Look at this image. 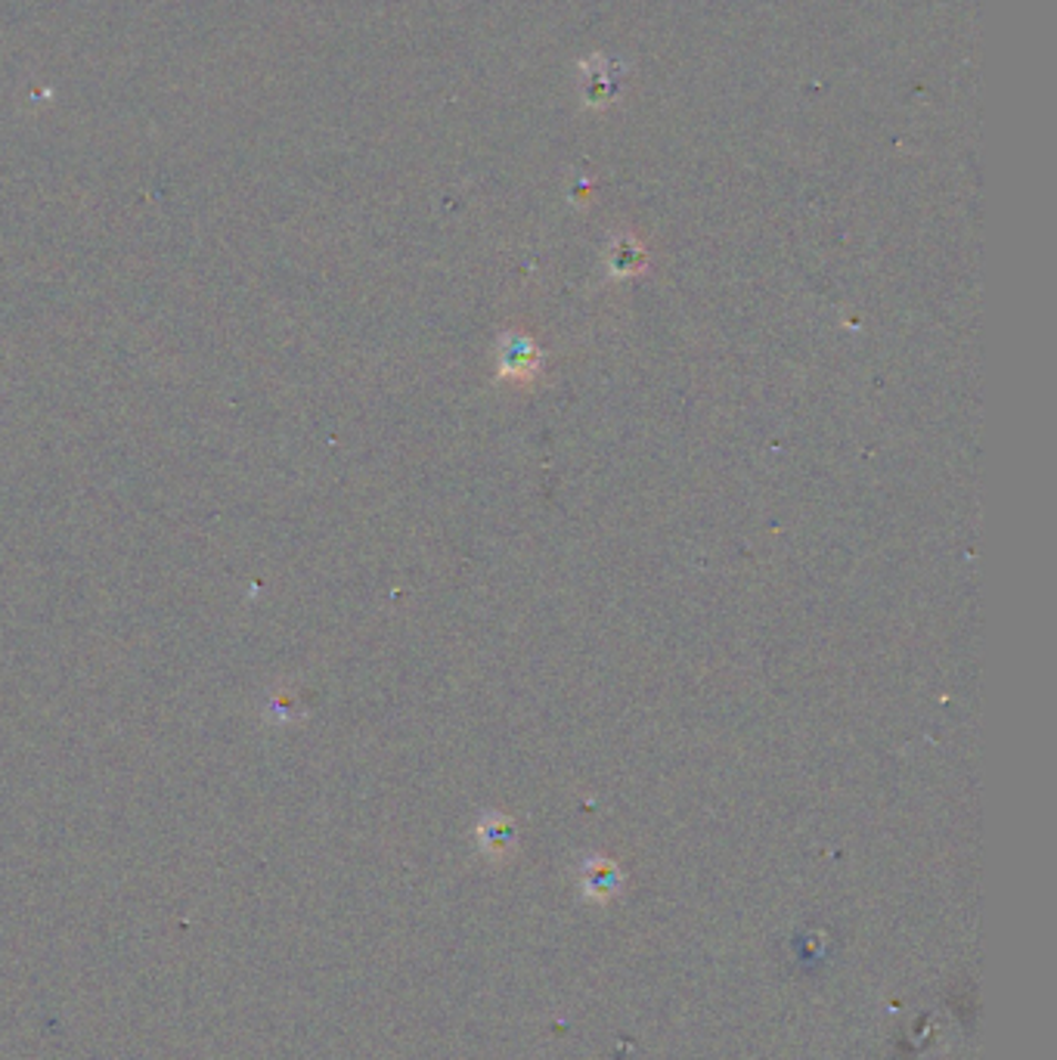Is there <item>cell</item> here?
<instances>
[{
    "mask_svg": "<svg viewBox=\"0 0 1057 1060\" xmlns=\"http://www.w3.org/2000/svg\"><path fill=\"white\" fill-rule=\"evenodd\" d=\"M499 378L509 385H530L540 375V347L525 332H506L497 347Z\"/></svg>",
    "mask_w": 1057,
    "mask_h": 1060,
    "instance_id": "1",
    "label": "cell"
},
{
    "mask_svg": "<svg viewBox=\"0 0 1057 1060\" xmlns=\"http://www.w3.org/2000/svg\"><path fill=\"white\" fill-rule=\"evenodd\" d=\"M580 887H583V897L589 902L604 906L620 894L623 875H620L618 862H611V859H589L583 866V875H580Z\"/></svg>",
    "mask_w": 1057,
    "mask_h": 1060,
    "instance_id": "2",
    "label": "cell"
},
{
    "mask_svg": "<svg viewBox=\"0 0 1057 1060\" xmlns=\"http://www.w3.org/2000/svg\"><path fill=\"white\" fill-rule=\"evenodd\" d=\"M478 844L490 862H506L509 856H515V821L506 819L502 812L484 816L478 825Z\"/></svg>",
    "mask_w": 1057,
    "mask_h": 1060,
    "instance_id": "3",
    "label": "cell"
}]
</instances>
